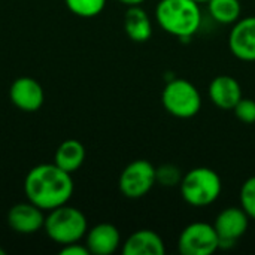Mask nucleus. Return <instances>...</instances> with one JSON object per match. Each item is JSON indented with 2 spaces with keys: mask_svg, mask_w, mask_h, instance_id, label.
Wrapping results in <instances>:
<instances>
[{
  "mask_svg": "<svg viewBox=\"0 0 255 255\" xmlns=\"http://www.w3.org/2000/svg\"><path fill=\"white\" fill-rule=\"evenodd\" d=\"M27 200L43 211H52L67 205L73 194L72 173L60 169L55 163L33 167L24 181Z\"/></svg>",
  "mask_w": 255,
  "mask_h": 255,
  "instance_id": "obj_1",
  "label": "nucleus"
},
{
  "mask_svg": "<svg viewBox=\"0 0 255 255\" xmlns=\"http://www.w3.org/2000/svg\"><path fill=\"white\" fill-rule=\"evenodd\" d=\"M154 16L163 31L181 40L193 37L203 21L200 3L194 0H160Z\"/></svg>",
  "mask_w": 255,
  "mask_h": 255,
  "instance_id": "obj_2",
  "label": "nucleus"
},
{
  "mask_svg": "<svg viewBox=\"0 0 255 255\" xmlns=\"http://www.w3.org/2000/svg\"><path fill=\"white\" fill-rule=\"evenodd\" d=\"M179 191L187 205L206 208L215 203L221 196L223 181L214 169L194 167L182 176Z\"/></svg>",
  "mask_w": 255,
  "mask_h": 255,
  "instance_id": "obj_3",
  "label": "nucleus"
},
{
  "mask_svg": "<svg viewBox=\"0 0 255 255\" xmlns=\"http://www.w3.org/2000/svg\"><path fill=\"white\" fill-rule=\"evenodd\" d=\"M43 229L48 238L58 245L79 242L88 232L85 215L73 206H58L45 217Z\"/></svg>",
  "mask_w": 255,
  "mask_h": 255,
  "instance_id": "obj_4",
  "label": "nucleus"
},
{
  "mask_svg": "<svg viewBox=\"0 0 255 255\" xmlns=\"http://www.w3.org/2000/svg\"><path fill=\"white\" fill-rule=\"evenodd\" d=\"M161 103L166 112L179 120L196 117L202 109L200 91L187 79H172L161 93Z\"/></svg>",
  "mask_w": 255,
  "mask_h": 255,
  "instance_id": "obj_5",
  "label": "nucleus"
},
{
  "mask_svg": "<svg viewBox=\"0 0 255 255\" xmlns=\"http://www.w3.org/2000/svg\"><path fill=\"white\" fill-rule=\"evenodd\" d=\"M155 184V167L148 160L131 161L124 167L118 179L121 194L131 200L145 197Z\"/></svg>",
  "mask_w": 255,
  "mask_h": 255,
  "instance_id": "obj_6",
  "label": "nucleus"
},
{
  "mask_svg": "<svg viewBox=\"0 0 255 255\" xmlns=\"http://www.w3.org/2000/svg\"><path fill=\"white\" fill-rule=\"evenodd\" d=\"M220 250V238L214 224L203 221L188 224L178 238L181 255H212Z\"/></svg>",
  "mask_w": 255,
  "mask_h": 255,
  "instance_id": "obj_7",
  "label": "nucleus"
},
{
  "mask_svg": "<svg viewBox=\"0 0 255 255\" xmlns=\"http://www.w3.org/2000/svg\"><path fill=\"white\" fill-rule=\"evenodd\" d=\"M250 220L251 218L241 206H229L223 209L214 221V229L220 238V250L233 248L248 232Z\"/></svg>",
  "mask_w": 255,
  "mask_h": 255,
  "instance_id": "obj_8",
  "label": "nucleus"
},
{
  "mask_svg": "<svg viewBox=\"0 0 255 255\" xmlns=\"http://www.w3.org/2000/svg\"><path fill=\"white\" fill-rule=\"evenodd\" d=\"M229 48L238 60L255 61V16H244L232 25Z\"/></svg>",
  "mask_w": 255,
  "mask_h": 255,
  "instance_id": "obj_9",
  "label": "nucleus"
},
{
  "mask_svg": "<svg viewBox=\"0 0 255 255\" xmlns=\"http://www.w3.org/2000/svg\"><path fill=\"white\" fill-rule=\"evenodd\" d=\"M7 224L18 235H33L43 229V209L33 205L31 202L16 203L7 212Z\"/></svg>",
  "mask_w": 255,
  "mask_h": 255,
  "instance_id": "obj_10",
  "label": "nucleus"
},
{
  "mask_svg": "<svg viewBox=\"0 0 255 255\" xmlns=\"http://www.w3.org/2000/svg\"><path fill=\"white\" fill-rule=\"evenodd\" d=\"M12 103L24 112H36L45 100L43 88L37 81L28 76H21L13 81L9 90Z\"/></svg>",
  "mask_w": 255,
  "mask_h": 255,
  "instance_id": "obj_11",
  "label": "nucleus"
},
{
  "mask_svg": "<svg viewBox=\"0 0 255 255\" xmlns=\"http://www.w3.org/2000/svg\"><path fill=\"white\" fill-rule=\"evenodd\" d=\"M211 102L223 109V111H233L238 102L244 97L241 84L229 75L215 76L208 88Z\"/></svg>",
  "mask_w": 255,
  "mask_h": 255,
  "instance_id": "obj_12",
  "label": "nucleus"
},
{
  "mask_svg": "<svg viewBox=\"0 0 255 255\" xmlns=\"http://www.w3.org/2000/svg\"><path fill=\"white\" fill-rule=\"evenodd\" d=\"M85 245L90 254L111 255L120 248L121 235L115 226L109 223H102L87 232Z\"/></svg>",
  "mask_w": 255,
  "mask_h": 255,
  "instance_id": "obj_13",
  "label": "nucleus"
},
{
  "mask_svg": "<svg viewBox=\"0 0 255 255\" xmlns=\"http://www.w3.org/2000/svg\"><path fill=\"white\" fill-rule=\"evenodd\" d=\"M124 255H164L166 244L154 230H137L123 244Z\"/></svg>",
  "mask_w": 255,
  "mask_h": 255,
  "instance_id": "obj_14",
  "label": "nucleus"
},
{
  "mask_svg": "<svg viewBox=\"0 0 255 255\" xmlns=\"http://www.w3.org/2000/svg\"><path fill=\"white\" fill-rule=\"evenodd\" d=\"M124 31L136 43H143L152 36L149 15L140 6H130L124 15Z\"/></svg>",
  "mask_w": 255,
  "mask_h": 255,
  "instance_id": "obj_15",
  "label": "nucleus"
},
{
  "mask_svg": "<svg viewBox=\"0 0 255 255\" xmlns=\"http://www.w3.org/2000/svg\"><path fill=\"white\" fill-rule=\"evenodd\" d=\"M85 161V148L84 145L76 140V139H67L64 140L55 151V155H54V163L69 172V173H73L76 172Z\"/></svg>",
  "mask_w": 255,
  "mask_h": 255,
  "instance_id": "obj_16",
  "label": "nucleus"
},
{
  "mask_svg": "<svg viewBox=\"0 0 255 255\" xmlns=\"http://www.w3.org/2000/svg\"><path fill=\"white\" fill-rule=\"evenodd\" d=\"M209 16L223 25H233L242 18L241 0H209L208 3Z\"/></svg>",
  "mask_w": 255,
  "mask_h": 255,
  "instance_id": "obj_17",
  "label": "nucleus"
},
{
  "mask_svg": "<svg viewBox=\"0 0 255 255\" xmlns=\"http://www.w3.org/2000/svg\"><path fill=\"white\" fill-rule=\"evenodd\" d=\"M67 9L82 18H93L102 13L106 6V0H64Z\"/></svg>",
  "mask_w": 255,
  "mask_h": 255,
  "instance_id": "obj_18",
  "label": "nucleus"
},
{
  "mask_svg": "<svg viewBox=\"0 0 255 255\" xmlns=\"http://www.w3.org/2000/svg\"><path fill=\"white\" fill-rule=\"evenodd\" d=\"M182 176L184 175L181 169L175 164H161L160 167H155L157 184H160L161 187H166V188L176 187L181 184Z\"/></svg>",
  "mask_w": 255,
  "mask_h": 255,
  "instance_id": "obj_19",
  "label": "nucleus"
},
{
  "mask_svg": "<svg viewBox=\"0 0 255 255\" xmlns=\"http://www.w3.org/2000/svg\"><path fill=\"white\" fill-rule=\"evenodd\" d=\"M241 208L248 214L251 220H255V176L248 178L239 191Z\"/></svg>",
  "mask_w": 255,
  "mask_h": 255,
  "instance_id": "obj_20",
  "label": "nucleus"
},
{
  "mask_svg": "<svg viewBox=\"0 0 255 255\" xmlns=\"http://www.w3.org/2000/svg\"><path fill=\"white\" fill-rule=\"evenodd\" d=\"M236 118L244 124H254L255 123V100L242 97L233 109Z\"/></svg>",
  "mask_w": 255,
  "mask_h": 255,
  "instance_id": "obj_21",
  "label": "nucleus"
},
{
  "mask_svg": "<svg viewBox=\"0 0 255 255\" xmlns=\"http://www.w3.org/2000/svg\"><path fill=\"white\" fill-rule=\"evenodd\" d=\"M61 255H88L90 251L87 248V245H81L79 242L75 244H69V245H63V248L60 250Z\"/></svg>",
  "mask_w": 255,
  "mask_h": 255,
  "instance_id": "obj_22",
  "label": "nucleus"
},
{
  "mask_svg": "<svg viewBox=\"0 0 255 255\" xmlns=\"http://www.w3.org/2000/svg\"><path fill=\"white\" fill-rule=\"evenodd\" d=\"M118 1H121L123 4H126V6H140L145 0H118Z\"/></svg>",
  "mask_w": 255,
  "mask_h": 255,
  "instance_id": "obj_23",
  "label": "nucleus"
},
{
  "mask_svg": "<svg viewBox=\"0 0 255 255\" xmlns=\"http://www.w3.org/2000/svg\"><path fill=\"white\" fill-rule=\"evenodd\" d=\"M194 1H197V3H200V4H202V3H208L209 0H194Z\"/></svg>",
  "mask_w": 255,
  "mask_h": 255,
  "instance_id": "obj_24",
  "label": "nucleus"
},
{
  "mask_svg": "<svg viewBox=\"0 0 255 255\" xmlns=\"http://www.w3.org/2000/svg\"><path fill=\"white\" fill-rule=\"evenodd\" d=\"M6 254V253H4V250H1V248H0V255H4Z\"/></svg>",
  "mask_w": 255,
  "mask_h": 255,
  "instance_id": "obj_25",
  "label": "nucleus"
}]
</instances>
